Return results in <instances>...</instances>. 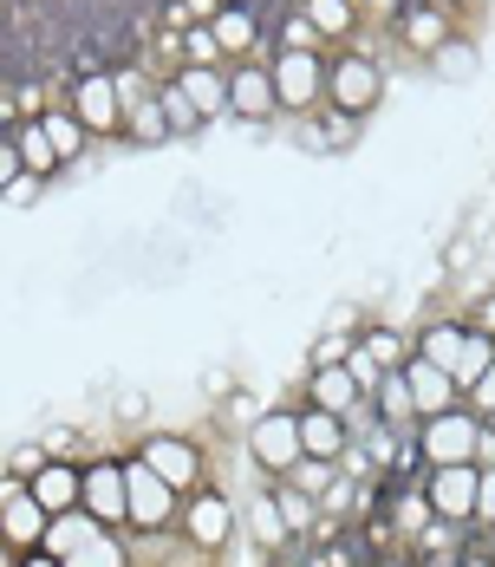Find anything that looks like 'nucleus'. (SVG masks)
Returning <instances> with one entry per match:
<instances>
[{"mask_svg": "<svg viewBox=\"0 0 495 567\" xmlns=\"http://www.w3.org/2000/svg\"><path fill=\"white\" fill-rule=\"evenodd\" d=\"M275 105H280L275 65H241V72H228V112L235 117H268Z\"/></svg>", "mask_w": 495, "mask_h": 567, "instance_id": "nucleus-17", "label": "nucleus"}, {"mask_svg": "<svg viewBox=\"0 0 495 567\" xmlns=\"http://www.w3.org/2000/svg\"><path fill=\"white\" fill-rule=\"evenodd\" d=\"M7 144L20 151V164H27V176H53L59 164H65V157L53 151V137H47V124H40V117H20Z\"/></svg>", "mask_w": 495, "mask_h": 567, "instance_id": "nucleus-19", "label": "nucleus"}, {"mask_svg": "<svg viewBox=\"0 0 495 567\" xmlns=\"http://www.w3.org/2000/svg\"><path fill=\"white\" fill-rule=\"evenodd\" d=\"M280 47H293V53H320V27L300 13V20H287V27H280Z\"/></svg>", "mask_w": 495, "mask_h": 567, "instance_id": "nucleus-35", "label": "nucleus"}, {"mask_svg": "<svg viewBox=\"0 0 495 567\" xmlns=\"http://www.w3.org/2000/svg\"><path fill=\"white\" fill-rule=\"evenodd\" d=\"M352 496H359V476H346V470H339V483L327 489V503H320V509H327V515H339L346 503H352Z\"/></svg>", "mask_w": 495, "mask_h": 567, "instance_id": "nucleus-38", "label": "nucleus"}, {"mask_svg": "<svg viewBox=\"0 0 495 567\" xmlns=\"http://www.w3.org/2000/svg\"><path fill=\"white\" fill-rule=\"evenodd\" d=\"M72 117L92 131V137H111V131H124V117H131V99H124V85L111 79V72H85L79 85H72Z\"/></svg>", "mask_w": 495, "mask_h": 567, "instance_id": "nucleus-6", "label": "nucleus"}, {"mask_svg": "<svg viewBox=\"0 0 495 567\" xmlns=\"http://www.w3.org/2000/svg\"><path fill=\"white\" fill-rule=\"evenodd\" d=\"M307 404L339 411V417H359V411H365V385L352 379V365H313V379H307Z\"/></svg>", "mask_w": 495, "mask_h": 567, "instance_id": "nucleus-15", "label": "nucleus"}, {"mask_svg": "<svg viewBox=\"0 0 495 567\" xmlns=\"http://www.w3.org/2000/svg\"><path fill=\"white\" fill-rule=\"evenodd\" d=\"M320 85H327L320 53H293V47H280V53H275V92H280V105H287V112L320 105Z\"/></svg>", "mask_w": 495, "mask_h": 567, "instance_id": "nucleus-12", "label": "nucleus"}, {"mask_svg": "<svg viewBox=\"0 0 495 567\" xmlns=\"http://www.w3.org/2000/svg\"><path fill=\"white\" fill-rule=\"evenodd\" d=\"M137 463H151L176 496H196V489H203V451H196L189 437H151V444L137 451Z\"/></svg>", "mask_w": 495, "mask_h": 567, "instance_id": "nucleus-11", "label": "nucleus"}, {"mask_svg": "<svg viewBox=\"0 0 495 567\" xmlns=\"http://www.w3.org/2000/svg\"><path fill=\"white\" fill-rule=\"evenodd\" d=\"M470 327H476V333H489V340H495V293H483V300H476V313H470Z\"/></svg>", "mask_w": 495, "mask_h": 567, "instance_id": "nucleus-39", "label": "nucleus"}, {"mask_svg": "<svg viewBox=\"0 0 495 567\" xmlns=\"http://www.w3.org/2000/svg\"><path fill=\"white\" fill-rule=\"evenodd\" d=\"M456 567H495V555H489V548H463V555H456Z\"/></svg>", "mask_w": 495, "mask_h": 567, "instance_id": "nucleus-41", "label": "nucleus"}, {"mask_svg": "<svg viewBox=\"0 0 495 567\" xmlns=\"http://www.w3.org/2000/svg\"><path fill=\"white\" fill-rule=\"evenodd\" d=\"M157 99H164V117H169V131H189V124H203V112L189 105V92H183L176 79H169V85L157 92Z\"/></svg>", "mask_w": 495, "mask_h": 567, "instance_id": "nucleus-34", "label": "nucleus"}, {"mask_svg": "<svg viewBox=\"0 0 495 567\" xmlns=\"http://www.w3.org/2000/svg\"><path fill=\"white\" fill-rule=\"evenodd\" d=\"M65 567H131V555H124V542H117V528H105V535H99L92 548H79V555H72Z\"/></svg>", "mask_w": 495, "mask_h": 567, "instance_id": "nucleus-30", "label": "nucleus"}, {"mask_svg": "<svg viewBox=\"0 0 495 567\" xmlns=\"http://www.w3.org/2000/svg\"><path fill=\"white\" fill-rule=\"evenodd\" d=\"M287 483H293V489H307L313 503H327V489L339 483V463H313V456H307V463H300V470H293Z\"/></svg>", "mask_w": 495, "mask_h": 567, "instance_id": "nucleus-32", "label": "nucleus"}, {"mask_svg": "<svg viewBox=\"0 0 495 567\" xmlns=\"http://www.w3.org/2000/svg\"><path fill=\"white\" fill-rule=\"evenodd\" d=\"M379 65L365 53H346V59H332L327 65V105L332 112H346V117H365L372 105H379Z\"/></svg>", "mask_w": 495, "mask_h": 567, "instance_id": "nucleus-10", "label": "nucleus"}, {"mask_svg": "<svg viewBox=\"0 0 495 567\" xmlns=\"http://www.w3.org/2000/svg\"><path fill=\"white\" fill-rule=\"evenodd\" d=\"M209 7H216V13H221V7H241V0H209Z\"/></svg>", "mask_w": 495, "mask_h": 567, "instance_id": "nucleus-45", "label": "nucleus"}, {"mask_svg": "<svg viewBox=\"0 0 495 567\" xmlns=\"http://www.w3.org/2000/svg\"><path fill=\"white\" fill-rule=\"evenodd\" d=\"M379 567H411V561H379Z\"/></svg>", "mask_w": 495, "mask_h": 567, "instance_id": "nucleus-46", "label": "nucleus"}, {"mask_svg": "<svg viewBox=\"0 0 495 567\" xmlns=\"http://www.w3.org/2000/svg\"><path fill=\"white\" fill-rule=\"evenodd\" d=\"M47 528H53V515L40 509V496L27 483H0V535H7L13 555H40Z\"/></svg>", "mask_w": 495, "mask_h": 567, "instance_id": "nucleus-7", "label": "nucleus"}, {"mask_svg": "<svg viewBox=\"0 0 495 567\" xmlns=\"http://www.w3.org/2000/svg\"><path fill=\"white\" fill-rule=\"evenodd\" d=\"M404 379H411V398H417V417H443V411L463 404V385H456L443 365H431V359H411Z\"/></svg>", "mask_w": 495, "mask_h": 567, "instance_id": "nucleus-16", "label": "nucleus"}, {"mask_svg": "<svg viewBox=\"0 0 495 567\" xmlns=\"http://www.w3.org/2000/svg\"><path fill=\"white\" fill-rule=\"evenodd\" d=\"M398 33H404V47L437 53L443 40H450V20H443L437 7H404V13H398Z\"/></svg>", "mask_w": 495, "mask_h": 567, "instance_id": "nucleus-23", "label": "nucleus"}, {"mask_svg": "<svg viewBox=\"0 0 495 567\" xmlns=\"http://www.w3.org/2000/svg\"><path fill=\"white\" fill-rule=\"evenodd\" d=\"M372 7H379V13H404V0H372Z\"/></svg>", "mask_w": 495, "mask_h": 567, "instance_id": "nucleus-44", "label": "nucleus"}, {"mask_svg": "<svg viewBox=\"0 0 495 567\" xmlns=\"http://www.w3.org/2000/svg\"><path fill=\"white\" fill-rule=\"evenodd\" d=\"M424 496H431L437 522L470 528V522H476V496H483V463H443V470H424Z\"/></svg>", "mask_w": 495, "mask_h": 567, "instance_id": "nucleus-4", "label": "nucleus"}, {"mask_svg": "<svg viewBox=\"0 0 495 567\" xmlns=\"http://www.w3.org/2000/svg\"><path fill=\"white\" fill-rule=\"evenodd\" d=\"M489 528H495V522H489Z\"/></svg>", "mask_w": 495, "mask_h": 567, "instance_id": "nucleus-48", "label": "nucleus"}, {"mask_svg": "<svg viewBox=\"0 0 495 567\" xmlns=\"http://www.w3.org/2000/svg\"><path fill=\"white\" fill-rule=\"evenodd\" d=\"M417 451H424V470H443V463H476L483 456V417L470 404L443 411V417H424L417 424Z\"/></svg>", "mask_w": 495, "mask_h": 567, "instance_id": "nucleus-2", "label": "nucleus"}, {"mask_svg": "<svg viewBox=\"0 0 495 567\" xmlns=\"http://www.w3.org/2000/svg\"><path fill=\"white\" fill-rule=\"evenodd\" d=\"M346 7H372V0H346Z\"/></svg>", "mask_w": 495, "mask_h": 567, "instance_id": "nucleus-47", "label": "nucleus"}, {"mask_svg": "<svg viewBox=\"0 0 495 567\" xmlns=\"http://www.w3.org/2000/svg\"><path fill=\"white\" fill-rule=\"evenodd\" d=\"M359 352H365L372 365H385V372H404V365L417 359V346H404L391 327H365V333H359Z\"/></svg>", "mask_w": 495, "mask_h": 567, "instance_id": "nucleus-25", "label": "nucleus"}, {"mask_svg": "<svg viewBox=\"0 0 495 567\" xmlns=\"http://www.w3.org/2000/svg\"><path fill=\"white\" fill-rule=\"evenodd\" d=\"M47 463H53V451H40V444H13V451H7V483H33Z\"/></svg>", "mask_w": 495, "mask_h": 567, "instance_id": "nucleus-33", "label": "nucleus"}, {"mask_svg": "<svg viewBox=\"0 0 495 567\" xmlns=\"http://www.w3.org/2000/svg\"><path fill=\"white\" fill-rule=\"evenodd\" d=\"M248 456L275 476H293L307 463V444H300V411H261V424H248Z\"/></svg>", "mask_w": 495, "mask_h": 567, "instance_id": "nucleus-3", "label": "nucleus"}, {"mask_svg": "<svg viewBox=\"0 0 495 567\" xmlns=\"http://www.w3.org/2000/svg\"><path fill=\"white\" fill-rule=\"evenodd\" d=\"M105 535V522L99 515H85V509H72V515H53V528H47V555L53 561H72L79 548H92Z\"/></svg>", "mask_w": 495, "mask_h": 567, "instance_id": "nucleus-18", "label": "nucleus"}, {"mask_svg": "<svg viewBox=\"0 0 495 567\" xmlns=\"http://www.w3.org/2000/svg\"><path fill=\"white\" fill-rule=\"evenodd\" d=\"M300 444H307V456H313V463H339V456L352 451V417L307 404V411H300Z\"/></svg>", "mask_w": 495, "mask_h": 567, "instance_id": "nucleus-14", "label": "nucleus"}, {"mask_svg": "<svg viewBox=\"0 0 495 567\" xmlns=\"http://www.w3.org/2000/svg\"><path fill=\"white\" fill-rule=\"evenodd\" d=\"M352 13L359 7H346V0H307V20L320 27V40H346L352 33Z\"/></svg>", "mask_w": 495, "mask_h": 567, "instance_id": "nucleus-28", "label": "nucleus"}, {"mask_svg": "<svg viewBox=\"0 0 495 567\" xmlns=\"http://www.w3.org/2000/svg\"><path fill=\"white\" fill-rule=\"evenodd\" d=\"M40 124H47V137H53V151L65 157V164H72V157H79V144L92 137V131H85V124L72 117V105H53V112L40 117Z\"/></svg>", "mask_w": 495, "mask_h": 567, "instance_id": "nucleus-27", "label": "nucleus"}, {"mask_svg": "<svg viewBox=\"0 0 495 567\" xmlns=\"http://www.w3.org/2000/svg\"><path fill=\"white\" fill-rule=\"evenodd\" d=\"M352 346H359V333H327V340L313 346V365H346Z\"/></svg>", "mask_w": 495, "mask_h": 567, "instance_id": "nucleus-36", "label": "nucleus"}, {"mask_svg": "<svg viewBox=\"0 0 495 567\" xmlns=\"http://www.w3.org/2000/svg\"><path fill=\"white\" fill-rule=\"evenodd\" d=\"M221 40L216 27H183V65H221Z\"/></svg>", "mask_w": 495, "mask_h": 567, "instance_id": "nucleus-31", "label": "nucleus"}, {"mask_svg": "<svg viewBox=\"0 0 495 567\" xmlns=\"http://www.w3.org/2000/svg\"><path fill=\"white\" fill-rule=\"evenodd\" d=\"M176 528H183V542H189V548L221 555V548L235 542V503H228L221 489H209V483H203L196 496H183V522H176Z\"/></svg>", "mask_w": 495, "mask_h": 567, "instance_id": "nucleus-5", "label": "nucleus"}, {"mask_svg": "<svg viewBox=\"0 0 495 567\" xmlns=\"http://www.w3.org/2000/svg\"><path fill=\"white\" fill-rule=\"evenodd\" d=\"M33 496H40V509L47 515H72L85 509V463H65V456H53L33 483H27Z\"/></svg>", "mask_w": 495, "mask_h": 567, "instance_id": "nucleus-13", "label": "nucleus"}, {"mask_svg": "<svg viewBox=\"0 0 495 567\" xmlns=\"http://www.w3.org/2000/svg\"><path fill=\"white\" fill-rule=\"evenodd\" d=\"M131 137H144V144H157V137H169V117H164V99H131Z\"/></svg>", "mask_w": 495, "mask_h": 567, "instance_id": "nucleus-29", "label": "nucleus"}, {"mask_svg": "<svg viewBox=\"0 0 495 567\" xmlns=\"http://www.w3.org/2000/svg\"><path fill=\"white\" fill-rule=\"evenodd\" d=\"M372 411H379V424H391V431H417V424H424V417H417V398H411V379H404V372H391L385 385H379Z\"/></svg>", "mask_w": 495, "mask_h": 567, "instance_id": "nucleus-21", "label": "nucleus"}, {"mask_svg": "<svg viewBox=\"0 0 495 567\" xmlns=\"http://www.w3.org/2000/svg\"><path fill=\"white\" fill-rule=\"evenodd\" d=\"M20 567H65V561H53V555L40 548V555H20Z\"/></svg>", "mask_w": 495, "mask_h": 567, "instance_id": "nucleus-43", "label": "nucleus"}, {"mask_svg": "<svg viewBox=\"0 0 495 567\" xmlns=\"http://www.w3.org/2000/svg\"><path fill=\"white\" fill-rule=\"evenodd\" d=\"M431 522H437V509H431L424 483L398 489V503H391V528H398V535H417V542H424V528H431Z\"/></svg>", "mask_w": 495, "mask_h": 567, "instance_id": "nucleus-24", "label": "nucleus"}, {"mask_svg": "<svg viewBox=\"0 0 495 567\" xmlns=\"http://www.w3.org/2000/svg\"><path fill=\"white\" fill-rule=\"evenodd\" d=\"M176 85L189 92V105H196L203 117L228 112V72H221V65H183V72H176Z\"/></svg>", "mask_w": 495, "mask_h": 567, "instance_id": "nucleus-20", "label": "nucleus"}, {"mask_svg": "<svg viewBox=\"0 0 495 567\" xmlns=\"http://www.w3.org/2000/svg\"><path fill=\"white\" fill-rule=\"evenodd\" d=\"M327 137H332V144H339V137H352V117L332 112V117H327Z\"/></svg>", "mask_w": 495, "mask_h": 567, "instance_id": "nucleus-42", "label": "nucleus"}, {"mask_svg": "<svg viewBox=\"0 0 495 567\" xmlns=\"http://www.w3.org/2000/svg\"><path fill=\"white\" fill-rule=\"evenodd\" d=\"M268 496H275V509H280V522L293 528V535H320V503L307 496V489H293L287 476H275L268 483Z\"/></svg>", "mask_w": 495, "mask_h": 567, "instance_id": "nucleus-22", "label": "nucleus"}, {"mask_svg": "<svg viewBox=\"0 0 495 567\" xmlns=\"http://www.w3.org/2000/svg\"><path fill=\"white\" fill-rule=\"evenodd\" d=\"M209 27H216L221 53H248V47H255V13H248V7H221Z\"/></svg>", "mask_w": 495, "mask_h": 567, "instance_id": "nucleus-26", "label": "nucleus"}, {"mask_svg": "<svg viewBox=\"0 0 495 567\" xmlns=\"http://www.w3.org/2000/svg\"><path fill=\"white\" fill-rule=\"evenodd\" d=\"M85 515H99L105 528H131V463L117 456L85 463Z\"/></svg>", "mask_w": 495, "mask_h": 567, "instance_id": "nucleus-9", "label": "nucleus"}, {"mask_svg": "<svg viewBox=\"0 0 495 567\" xmlns=\"http://www.w3.org/2000/svg\"><path fill=\"white\" fill-rule=\"evenodd\" d=\"M417 359H431V365H443L463 392L483 379L495 365V340L489 333H476L470 320H437V327H424V340H417Z\"/></svg>", "mask_w": 495, "mask_h": 567, "instance_id": "nucleus-1", "label": "nucleus"}, {"mask_svg": "<svg viewBox=\"0 0 495 567\" xmlns=\"http://www.w3.org/2000/svg\"><path fill=\"white\" fill-rule=\"evenodd\" d=\"M183 522V496L169 489L151 463H131V528L137 535H164Z\"/></svg>", "mask_w": 495, "mask_h": 567, "instance_id": "nucleus-8", "label": "nucleus"}, {"mask_svg": "<svg viewBox=\"0 0 495 567\" xmlns=\"http://www.w3.org/2000/svg\"><path fill=\"white\" fill-rule=\"evenodd\" d=\"M33 189H40V176H13V183H7V203H27Z\"/></svg>", "mask_w": 495, "mask_h": 567, "instance_id": "nucleus-40", "label": "nucleus"}, {"mask_svg": "<svg viewBox=\"0 0 495 567\" xmlns=\"http://www.w3.org/2000/svg\"><path fill=\"white\" fill-rule=\"evenodd\" d=\"M470 411H476V417H489V411H495V365L470 385Z\"/></svg>", "mask_w": 495, "mask_h": 567, "instance_id": "nucleus-37", "label": "nucleus"}]
</instances>
